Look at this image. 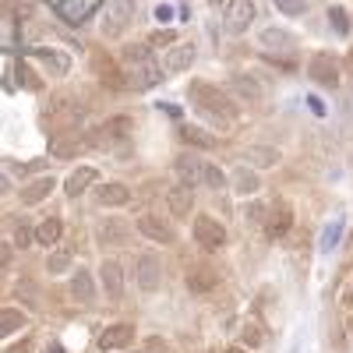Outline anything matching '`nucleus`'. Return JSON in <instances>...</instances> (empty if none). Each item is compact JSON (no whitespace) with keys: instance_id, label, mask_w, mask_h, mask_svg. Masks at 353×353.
Wrapping results in <instances>:
<instances>
[{"instance_id":"obj_6","label":"nucleus","mask_w":353,"mask_h":353,"mask_svg":"<svg viewBox=\"0 0 353 353\" xmlns=\"http://www.w3.org/2000/svg\"><path fill=\"white\" fill-rule=\"evenodd\" d=\"M194 241L205 248V251H219L226 244V230L212 219V216H198L194 219Z\"/></svg>"},{"instance_id":"obj_37","label":"nucleus","mask_w":353,"mask_h":353,"mask_svg":"<svg viewBox=\"0 0 353 353\" xmlns=\"http://www.w3.org/2000/svg\"><path fill=\"white\" fill-rule=\"evenodd\" d=\"M32 241H36V230H28V226H18V230H14V244H18V248H28Z\"/></svg>"},{"instance_id":"obj_40","label":"nucleus","mask_w":353,"mask_h":353,"mask_svg":"<svg viewBox=\"0 0 353 353\" xmlns=\"http://www.w3.org/2000/svg\"><path fill=\"white\" fill-rule=\"evenodd\" d=\"M11 265V244H0V269H8Z\"/></svg>"},{"instance_id":"obj_32","label":"nucleus","mask_w":353,"mask_h":353,"mask_svg":"<svg viewBox=\"0 0 353 353\" xmlns=\"http://www.w3.org/2000/svg\"><path fill=\"white\" fill-rule=\"evenodd\" d=\"M251 156H254V163H258L261 170H269V166H276V163H279V152H276V149H269V145H265V149H261V145H258V149H251Z\"/></svg>"},{"instance_id":"obj_14","label":"nucleus","mask_w":353,"mask_h":353,"mask_svg":"<svg viewBox=\"0 0 353 353\" xmlns=\"http://www.w3.org/2000/svg\"><path fill=\"white\" fill-rule=\"evenodd\" d=\"M194 57H198V46H194V43H176V46H170V53H166V71H170V74L188 71V68L194 64Z\"/></svg>"},{"instance_id":"obj_47","label":"nucleus","mask_w":353,"mask_h":353,"mask_svg":"<svg viewBox=\"0 0 353 353\" xmlns=\"http://www.w3.org/2000/svg\"><path fill=\"white\" fill-rule=\"evenodd\" d=\"M209 4H216V8H219V4H223V0H209Z\"/></svg>"},{"instance_id":"obj_2","label":"nucleus","mask_w":353,"mask_h":353,"mask_svg":"<svg viewBox=\"0 0 353 353\" xmlns=\"http://www.w3.org/2000/svg\"><path fill=\"white\" fill-rule=\"evenodd\" d=\"M251 21H254V4H251V0H226V8H223V25H226L230 36L248 32Z\"/></svg>"},{"instance_id":"obj_9","label":"nucleus","mask_w":353,"mask_h":353,"mask_svg":"<svg viewBox=\"0 0 353 353\" xmlns=\"http://www.w3.org/2000/svg\"><path fill=\"white\" fill-rule=\"evenodd\" d=\"M99 276H103V286H106V297H110V301H121V297H124V269H121V261L106 258L103 269H99Z\"/></svg>"},{"instance_id":"obj_20","label":"nucleus","mask_w":353,"mask_h":353,"mask_svg":"<svg viewBox=\"0 0 353 353\" xmlns=\"http://www.w3.org/2000/svg\"><path fill=\"white\" fill-rule=\"evenodd\" d=\"M92 184H96V170H92V166H78V170L68 176L64 191H68V198H78L85 188H92Z\"/></svg>"},{"instance_id":"obj_7","label":"nucleus","mask_w":353,"mask_h":353,"mask_svg":"<svg viewBox=\"0 0 353 353\" xmlns=\"http://www.w3.org/2000/svg\"><path fill=\"white\" fill-rule=\"evenodd\" d=\"M307 74L321 88H336L339 85V61H336V57H329V53H318L314 61L307 64Z\"/></svg>"},{"instance_id":"obj_30","label":"nucleus","mask_w":353,"mask_h":353,"mask_svg":"<svg viewBox=\"0 0 353 353\" xmlns=\"http://www.w3.org/2000/svg\"><path fill=\"white\" fill-rule=\"evenodd\" d=\"M18 329H25V314L21 311H0V339L14 336Z\"/></svg>"},{"instance_id":"obj_44","label":"nucleus","mask_w":353,"mask_h":353,"mask_svg":"<svg viewBox=\"0 0 353 353\" xmlns=\"http://www.w3.org/2000/svg\"><path fill=\"white\" fill-rule=\"evenodd\" d=\"M11 353H28V339H21V343H18V346H14Z\"/></svg>"},{"instance_id":"obj_45","label":"nucleus","mask_w":353,"mask_h":353,"mask_svg":"<svg viewBox=\"0 0 353 353\" xmlns=\"http://www.w3.org/2000/svg\"><path fill=\"white\" fill-rule=\"evenodd\" d=\"M46 353H64V346H61V343H50V350H46Z\"/></svg>"},{"instance_id":"obj_11","label":"nucleus","mask_w":353,"mask_h":353,"mask_svg":"<svg viewBox=\"0 0 353 353\" xmlns=\"http://www.w3.org/2000/svg\"><path fill=\"white\" fill-rule=\"evenodd\" d=\"M96 201L103 205V209H121V205L131 201V188L121 184V181H110V184H99L96 188Z\"/></svg>"},{"instance_id":"obj_3","label":"nucleus","mask_w":353,"mask_h":353,"mask_svg":"<svg viewBox=\"0 0 353 353\" xmlns=\"http://www.w3.org/2000/svg\"><path fill=\"white\" fill-rule=\"evenodd\" d=\"M131 18H134V0H113L106 8V18H103V36L117 39L131 25Z\"/></svg>"},{"instance_id":"obj_12","label":"nucleus","mask_w":353,"mask_h":353,"mask_svg":"<svg viewBox=\"0 0 353 353\" xmlns=\"http://www.w3.org/2000/svg\"><path fill=\"white\" fill-rule=\"evenodd\" d=\"M96 74H99V81H103L106 88H131V81L124 78L121 64H113L106 53H96Z\"/></svg>"},{"instance_id":"obj_39","label":"nucleus","mask_w":353,"mask_h":353,"mask_svg":"<svg viewBox=\"0 0 353 353\" xmlns=\"http://www.w3.org/2000/svg\"><path fill=\"white\" fill-rule=\"evenodd\" d=\"M145 353H166V343L163 339H149L145 343Z\"/></svg>"},{"instance_id":"obj_17","label":"nucleus","mask_w":353,"mask_h":353,"mask_svg":"<svg viewBox=\"0 0 353 353\" xmlns=\"http://www.w3.org/2000/svg\"><path fill=\"white\" fill-rule=\"evenodd\" d=\"M99 4H103V0H61V14H64V21L81 25V21L92 14Z\"/></svg>"},{"instance_id":"obj_43","label":"nucleus","mask_w":353,"mask_h":353,"mask_svg":"<svg viewBox=\"0 0 353 353\" xmlns=\"http://www.w3.org/2000/svg\"><path fill=\"white\" fill-rule=\"evenodd\" d=\"M156 14H159V18H163V21H170V18H173V11H170V8H166V4H163V8H159V11H156Z\"/></svg>"},{"instance_id":"obj_36","label":"nucleus","mask_w":353,"mask_h":353,"mask_svg":"<svg viewBox=\"0 0 353 353\" xmlns=\"http://www.w3.org/2000/svg\"><path fill=\"white\" fill-rule=\"evenodd\" d=\"M68 265H71V254H68V251H57V254H50L46 269H50V272H64Z\"/></svg>"},{"instance_id":"obj_24","label":"nucleus","mask_w":353,"mask_h":353,"mask_svg":"<svg viewBox=\"0 0 353 353\" xmlns=\"http://www.w3.org/2000/svg\"><path fill=\"white\" fill-rule=\"evenodd\" d=\"M53 188H57L53 176H39V181H32V184H28V188L21 191V201H25V205H36V201H43Z\"/></svg>"},{"instance_id":"obj_4","label":"nucleus","mask_w":353,"mask_h":353,"mask_svg":"<svg viewBox=\"0 0 353 353\" xmlns=\"http://www.w3.org/2000/svg\"><path fill=\"white\" fill-rule=\"evenodd\" d=\"M138 233H141L149 244H173V241H176V230H173L163 216H152V212L138 216Z\"/></svg>"},{"instance_id":"obj_28","label":"nucleus","mask_w":353,"mask_h":353,"mask_svg":"<svg viewBox=\"0 0 353 353\" xmlns=\"http://www.w3.org/2000/svg\"><path fill=\"white\" fill-rule=\"evenodd\" d=\"M121 61H124L128 68L149 64V61H152V50L145 46V43H131V46H124V50H121Z\"/></svg>"},{"instance_id":"obj_27","label":"nucleus","mask_w":353,"mask_h":353,"mask_svg":"<svg viewBox=\"0 0 353 353\" xmlns=\"http://www.w3.org/2000/svg\"><path fill=\"white\" fill-rule=\"evenodd\" d=\"M181 138H184L188 145H194V149H216V138H212L209 131L194 128V124H184V128H181Z\"/></svg>"},{"instance_id":"obj_26","label":"nucleus","mask_w":353,"mask_h":353,"mask_svg":"<svg viewBox=\"0 0 353 353\" xmlns=\"http://www.w3.org/2000/svg\"><path fill=\"white\" fill-rule=\"evenodd\" d=\"M233 191L237 194H254L258 191V173L248 170V166H237L233 170Z\"/></svg>"},{"instance_id":"obj_13","label":"nucleus","mask_w":353,"mask_h":353,"mask_svg":"<svg viewBox=\"0 0 353 353\" xmlns=\"http://www.w3.org/2000/svg\"><path fill=\"white\" fill-rule=\"evenodd\" d=\"M131 131V117H113V121H106L96 134H92V145H99V149H110V145L117 138H124Z\"/></svg>"},{"instance_id":"obj_31","label":"nucleus","mask_w":353,"mask_h":353,"mask_svg":"<svg viewBox=\"0 0 353 353\" xmlns=\"http://www.w3.org/2000/svg\"><path fill=\"white\" fill-rule=\"evenodd\" d=\"M339 237H343V219H332L325 230H321V251L332 254V251H336V244H339Z\"/></svg>"},{"instance_id":"obj_1","label":"nucleus","mask_w":353,"mask_h":353,"mask_svg":"<svg viewBox=\"0 0 353 353\" xmlns=\"http://www.w3.org/2000/svg\"><path fill=\"white\" fill-rule=\"evenodd\" d=\"M191 99H194V106L201 110V113H209V117H216V121H230L233 113V99L223 92V88H216V85H205V81H194L191 85Z\"/></svg>"},{"instance_id":"obj_42","label":"nucleus","mask_w":353,"mask_h":353,"mask_svg":"<svg viewBox=\"0 0 353 353\" xmlns=\"http://www.w3.org/2000/svg\"><path fill=\"white\" fill-rule=\"evenodd\" d=\"M173 39H176L173 32H156V36H152L149 43H173Z\"/></svg>"},{"instance_id":"obj_35","label":"nucleus","mask_w":353,"mask_h":353,"mask_svg":"<svg viewBox=\"0 0 353 353\" xmlns=\"http://www.w3.org/2000/svg\"><path fill=\"white\" fill-rule=\"evenodd\" d=\"M39 57H43V61H46V64H50L53 71H61V74H64V71L71 68V61H68V57H64V53H50V50H43Z\"/></svg>"},{"instance_id":"obj_23","label":"nucleus","mask_w":353,"mask_h":353,"mask_svg":"<svg viewBox=\"0 0 353 353\" xmlns=\"http://www.w3.org/2000/svg\"><path fill=\"white\" fill-rule=\"evenodd\" d=\"M61 233H64V223L57 219V216H50V219H43V223L36 226V241H39L43 248H53L57 241H61Z\"/></svg>"},{"instance_id":"obj_46","label":"nucleus","mask_w":353,"mask_h":353,"mask_svg":"<svg viewBox=\"0 0 353 353\" xmlns=\"http://www.w3.org/2000/svg\"><path fill=\"white\" fill-rule=\"evenodd\" d=\"M226 353H248V350H244V346H230Z\"/></svg>"},{"instance_id":"obj_34","label":"nucleus","mask_w":353,"mask_h":353,"mask_svg":"<svg viewBox=\"0 0 353 353\" xmlns=\"http://www.w3.org/2000/svg\"><path fill=\"white\" fill-rule=\"evenodd\" d=\"M276 8H279L283 14H290V18H297V14L307 11V0H276Z\"/></svg>"},{"instance_id":"obj_41","label":"nucleus","mask_w":353,"mask_h":353,"mask_svg":"<svg viewBox=\"0 0 353 353\" xmlns=\"http://www.w3.org/2000/svg\"><path fill=\"white\" fill-rule=\"evenodd\" d=\"M307 103H311V110H314V113H318V117H325V103H321V99H318V96H311V99H307Z\"/></svg>"},{"instance_id":"obj_8","label":"nucleus","mask_w":353,"mask_h":353,"mask_svg":"<svg viewBox=\"0 0 353 353\" xmlns=\"http://www.w3.org/2000/svg\"><path fill=\"white\" fill-rule=\"evenodd\" d=\"M290 226H293V209L286 201H276V205H269V219H265V233H269L272 241H283L286 233H290Z\"/></svg>"},{"instance_id":"obj_16","label":"nucleus","mask_w":353,"mask_h":353,"mask_svg":"<svg viewBox=\"0 0 353 353\" xmlns=\"http://www.w3.org/2000/svg\"><path fill=\"white\" fill-rule=\"evenodd\" d=\"M166 205H170L173 216H191V209H194V188L176 184V188L166 194Z\"/></svg>"},{"instance_id":"obj_22","label":"nucleus","mask_w":353,"mask_h":353,"mask_svg":"<svg viewBox=\"0 0 353 353\" xmlns=\"http://www.w3.org/2000/svg\"><path fill=\"white\" fill-rule=\"evenodd\" d=\"M261 50H293V43H297V39H293L290 32H286V28H265V32H261Z\"/></svg>"},{"instance_id":"obj_15","label":"nucleus","mask_w":353,"mask_h":353,"mask_svg":"<svg viewBox=\"0 0 353 353\" xmlns=\"http://www.w3.org/2000/svg\"><path fill=\"white\" fill-rule=\"evenodd\" d=\"M173 170H176V176H181V184L194 188V184H201L205 163H201L198 156H191V152H181V156H176V163H173Z\"/></svg>"},{"instance_id":"obj_33","label":"nucleus","mask_w":353,"mask_h":353,"mask_svg":"<svg viewBox=\"0 0 353 353\" xmlns=\"http://www.w3.org/2000/svg\"><path fill=\"white\" fill-rule=\"evenodd\" d=\"M329 21H332V28H336L339 36L350 32V14H346L343 8H329Z\"/></svg>"},{"instance_id":"obj_18","label":"nucleus","mask_w":353,"mask_h":353,"mask_svg":"<svg viewBox=\"0 0 353 353\" xmlns=\"http://www.w3.org/2000/svg\"><path fill=\"white\" fill-rule=\"evenodd\" d=\"M96 237H99V244H124V237H128V226L117 219V216H110V219H103L99 226H96Z\"/></svg>"},{"instance_id":"obj_21","label":"nucleus","mask_w":353,"mask_h":353,"mask_svg":"<svg viewBox=\"0 0 353 353\" xmlns=\"http://www.w3.org/2000/svg\"><path fill=\"white\" fill-rule=\"evenodd\" d=\"M71 297L78 304H88L96 297V283H92V272H74L71 276Z\"/></svg>"},{"instance_id":"obj_29","label":"nucleus","mask_w":353,"mask_h":353,"mask_svg":"<svg viewBox=\"0 0 353 353\" xmlns=\"http://www.w3.org/2000/svg\"><path fill=\"white\" fill-rule=\"evenodd\" d=\"M201 184H205V188H212V191H226V188H230L226 173H223L216 163H205V170H201Z\"/></svg>"},{"instance_id":"obj_10","label":"nucleus","mask_w":353,"mask_h":353,"mask_svg":"<svg viewBox=\"0 0 353 353\" xmlns=\"http://www.w3.org/2000/svg\"><path fill=\"white\" fill-rule=\"evenodd\" d=\"M134 343V325H128V321H117V325H110L103 336H99V350H128Z\"/></svg>"},{"instance_id":"obj_25","label":"nucleus","mask_w":353,"mask_h":353,"mask_svg":"<svg viewBox=\"0 0 353 353\" xmlns=\"http://www.w3.org/2000/svg\"><path fill=\"white\" fill-rule=\"evenodd\" d=\"M233 92H237L241 99H248V103H258L261 99V85L251 74H233Z\"/></svg>"},{"instance_id":"obj_5","label":"nucleus","mask_w":353,"mask_h":353,"mask_svg":"<svg viewBox=\"0 0 353 353\" xmlns=\"http://www.w3.org/2000/svg\"><path fill=\"white\" fill-rule=\"evenodd\" d=\"M134 279H138V286H141L145 293L159 290V283H163V258L152 254V251H145V254L138 258V272H134Z\"/></svg>"},{"instance_id":"obj_19","label":"nucleus","mask_w":353,"mask_h":353,"mask_svg":"<svg viewBox=\"0 0 353 353\" xmlns=\"http://www.w3.org/2000/svg\"><path fill=\"white\" fill-rule=\"evenodd\" d=\"M216 283H219V272L209 269V265H198V269L188 272V286H191V293H205V290H212Z\"/></svg>"},{"instance_id":"obj_38","label":"nucleus","mask_w":353,"mask_h":353,"mask_svg":"<svg viewBox=\"0 0 353 353\" xmlns=\"http://www.w3.org/2000/svg\"><path fill=\"white\" fill-rule=\"evenodd\" d=\"M261 339H265V336H261V329L254 325V321H251V325H244V343H248V346H261Z\"/></svg>"}]
</instances>
